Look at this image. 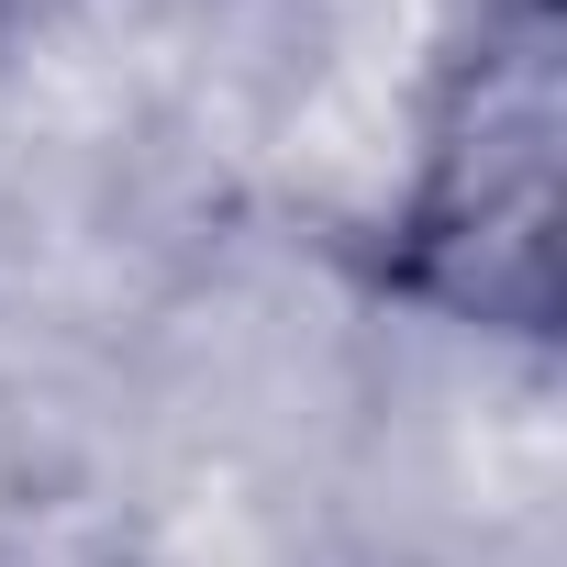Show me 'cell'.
Masks as SVG:
<instances>
[{
  "mask_svg": "<svg viewBox=\"0 0 567 567\" xmlns=\"http://www.w3.org/2000/svg\"><path fill=\"white\" fill-rule=\"evenodd\" d=\"M556 234H567V12L467 0L390 212V290L478 334H556Z\"/></svg>",
  "mask_w": 567,
  "mask_h": 567,
  "instance_id": "obj_1",
  "label": "cell"
}]
</instances>
